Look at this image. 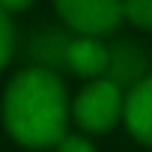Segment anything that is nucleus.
Masks as SVG:
<instances>
[{"mask_svg": "<svg viewBox=\"0 0 152 152\" xmlns=\"http://www.w3.org/2000/svg\"><path fill=\"white\" fill-rule=\"evenodd\" d=\"M3 125L27 149L57 146L69 131V99L57 72L21 69L3 93Z\"/></svg>", "mask_w": 152, "mask_h": 152, "instance_id": "f257e3e1", "label": "nucleus"}, {"mask_svg": "<svg viewBox=\"0 0 152 152\" xmlns=\"http://www.w3.org/2000/svg\"><path fill=\"white\" fill-rule=\"evenodd\" d=\"M122 104H125L122 90L113 87L110 81L99 78V81L87 84L78 93V99L72 104V116H75V122H78L84 131L104 134V131H110L122 119Z\"/></svg>", "mask_w": 152, "mask_h": 152, "instance_id": "f03ea898", "label": "nucleus"}, {"mask_svg": "<svg viewBox=\"0 0 152 152\" xmlns=\"http://www.w3.org/2000/svg\"><path fill=\"white\" fill-rule=\"evenodd\" d=\"M54 6L66 27L93 39L113 33L122 21V0H54Z\"/></svg>", "mask_w": 152, "mask_h": 152, "instance_id": "7ed1b4c3", "label": "nucleus"}, {"mask_svg": "<svg viewBox=\"0 0 152 152\" xmlns=\"http://www.w3.org/2000/svg\"><path fill=\"white\" fill-rule=\"evenodd\" d=\"M146 78H149V54L143 51V45H137L134 39H116L113 45H107L104 81H110L119 90H131Z\"/></svg>", "mask_w": 152, "mask_h": 152, "instance_id": "20e7f679", "label": "nucleus"}, {"mask_svg": "<svg viewBox=\"0 0 152 152\" xmlns=\"http://www.w3.org/2000/svg\"><path fill=\"white\" fill-rule=\"evenodd\" d=\"M122 119H125L128 134L137 143L152 146V75L128 90L125 104H122Z\"/></svg>", "mask_w": 152, "mask_h": 152, "instance_id": "39448f33", "label": "nucleus"}, {"mask_svg": "<svg viewBox=\"0 0 152 152\" xmlns=\"http://www.w3.org/2000/svg\"><path fill=\"white\" fill-rule=\"evenodd\" d=\"M66 69L78 78H102L107 72V45L93 36H72Z\"/></svg>", "mask_w": 152, "mask_h": 152, "instance_id": "423d86ee", "label": "nucleus"}, {"mask_svg": "<svg viewBox=\"0 0 152 152\" xmlns=\"http://www.w3.org/2000/svg\"><path fill=\"white\" fill-rule=\"evenodd\" d=\"M69 45H72V36H66V33L57 30V27H42V30H36L33 39H30V57L36 60L39 69L57 72V69H66Z\"/></svg>", "mask_w": 152, "mask_h": 152, "instance_id": "0eeeda50", "label": "nucleus"}, {"mask_svg": "<svg viewBox=\"0 0 152 152\" xmlns=\"http://www.w3.org/2000/svg\"><path fill=\"white\" fill-rule=\"evenodd\" d=\"M122 18L140 30H152V0H122Z\"/></svg>", "mask_w": 152, "mask_h": 152, "instance_id": "6e6552de", "label": "nucleus"}, {"mask_svg": "<svg viewBox=\"0 0 152 152\" xmlns=\"http://www.w3.org/2000/svg\"><path fill=\"white\" fill-rule=\"evenodd\" d=\"M12 51H15V27H12L9 15L0 9V69L9 63Z\"/></svg>", "mask_w": 152, "mask_h": 152, "instance_id": "1a4fd4ad", "label": "nucleus"}, {"mask_svg": "<svg viewBox=\"0 0 152 152\" xmlns=\"http://www.w3.org/2000/svg\"><path fill=\"white\" fill-rule=\"evenodd\" d=\"M54 149H57V152H96V146H93L87 137H81V134H66Z\"/></svg>", "mask_w": 152, "mask_h": 152, "instance_id": "9d476101", "label": "nucleus"}, {"mask_svg": "<svg viewBox=\"0 0 152 152\" xmlns=\"http://www.w3.org/2000/svg\"><path fill=\"white\" fill-rule=\"evenodd\" d=\"M30 3H36V0H0V9L9 15V12H21V9H27Z\"/></svg>", "mask_w": 152, "mask_h": 152, "instance_id": "9b49d317", "label": "nucleus"}]
</instances>
